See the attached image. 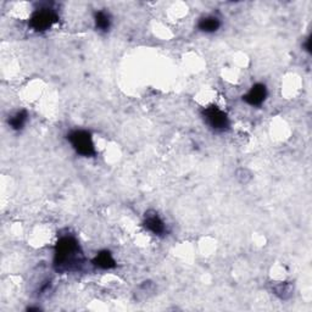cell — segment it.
<instances>
[{"label": "cell", "instance_id": "5b68a950", "mask_svg": "<svg viewBox=\"0 0 312 312\" xmlns=\"http://www.w3.org/2000/svg\"><path fill=\"white\" fill-rule=\"evenodd\" d=\"M267 96V88L265 84L258 83L250 88V90L243 96V100L251 106H260Z\"/></svg>", "mask_w": 312, "mask_h": 312}, {"label": "cell", "instance_id": "9c48e42d", "mask_svg": "<svg viewBox=\"0 0 312 312\" xmlns=\"http://www.w3.org/2000/svg\"><path fill=\"white\" fill-rule=\"evenodd\" d=\"M94 22H95V27L102 32L109 31L110 27H111V17H110L109 12L103 11V10L95 12Z\"/></svg>", "mask_w": 312, "mask_h": 312}, {"label": "cell", "instance_id": "7a4b0ae2", "mask_svg": "<svg viewBox=\"0 0 312 312\" xmlns=\"http://www.w3.org/2000/svg\"><path fill=\"white\" fill-rule=\"evenodd\" d=\"M67 139L77 154L86 156V158H90V156L96 154L92 134L88 131L76 129V131H72L67 135Z\"/></svg>", "mask_w": 312, "mask_h": 312}, {"label": "cell", "instance_id": "6da1fadb", "mask_svg": "<svg viewBox=\"0 0 312 312\" xmlns=\"http://www.w3.org/2000/svg\"><path fill=\"white\" fill-rule=\"evenodd\" d=\"M84 263L83 251L77 239L71 234L60 237L55 245L54 267L57 272H74Z\"/></svg>", "mask_w": 312, "mask_h": 312}, {"label": "cell", "instance_id": "ba28073f", "mask_svg": "<svg viewBox=\"0 0 312 312\" xmlns=\"http://www.w3.org/2000/svg\"><path fill=\"white\" fill-rule=\"evenodd\" d=\"M220 27L221 21L216 16H206V17L200 18L199 24H198V28L205 33H213V32L219 31Z\"/></svg>", "mask_w": 312, "mask_h": 312}, {"label": "cell", "instance_id": "3957f363", "mask_svg": "<svg viewBox=\"0 0 312 312\" xmlns=\"http://www.w3.org/2000/svg\"><path fill=\"white\" fill-rule=\"evenodd\" d=\"M59 21L55 10L50 8L37 9L29 18V26L37 32H44L51 28Z\"/></svg>", "mask_w": 312, "mask_h": 312}, {"label": "cell", "instance_id": "52a82bcc", "mask_svg": "<svg viewBox=\"0 0 312 312\" xmlns=\"http://www.w3.org/2000/svg\"><path fill=\"white\" fill-rule=\"evenodd\" d=\"M92 262L95 267L102 269H111L113 267H116L115 259H113L112 254L107 251V250H103V251L98 252Z\"/></svg>", "mask_w": 312, "mask_h": 312}, {"label": "cell", "instance_id": "8fae6325", "mask_svg": "<svg viewBox=\"0 0 312 312\" xmlns=\"http://www.w3.org/2000/svg\"><path fill=\"white\" fill-rule=\"evenodd\" d=\"M273 291L281 299H288L292 294V285L289 282H281L273 287Z\"/></svg>", "mask_w": 312, "mask_h": 312}, {"label": "cell", "instance_id": "7c38bea8", "mask_svg": "<svg viewBox=\"0 0 312 312\" xmlns=\"http://www.w3.org/2000/svg\"><path fill=\"white\" fill-rule=\"evenodd\" d=\"M155 290V285L151 282H144L142 285H139L138 291L135 292V297L139 300H145L146 298H149Z\"/></svg>", "mask_w": 312, "mask_h": 312}, {"label": "cell", "instance_id": "8992f818", "mask_svg": "<svg viewBox=\"0 0 312 312\" xmlns=\"http://www.w3.org/2000/svg\"><path fill=\"white\" fill-rule=\"evenodd\" d=\"M144 227L149 232L155 234V236H164L166 233V224L155 211H148V212H145Z\"/></svg>", "mask_w": 312, "mask_h": 312}, {"label": "cell", "instance_id": "30bf717a", "mask_svg": "<svg viewBox=\"0 0 312 312\" xmlns=\"http://www.w3.org/2000/svg\"><path fill=\"white\" fill-rule=\"evenodd\" d=\"M27 111H26V110H21V111L16 112L14 116L10 117L9 125L14 131H20V129L24 128L26 122H27Z\"/></svg>", "mask_w": 312, "mask_h": 312}, {"label": "cell", "instance_id": "277c9868", "mask_svg": "<svg viewBox=\"0 0 312 312\" xmlns=\"http://www.w3.org/2000/svg\"><path fill=\"white\" fill-rule=\"evenodd\" d=\"M203 116L205 122H206L213 131H226L229 127L228 115L216 105L205 107Z\"/></svg>", "mask_w": 312, "mask_h": 312}, {"label": "cell", "instance_id": "5bb4252c", "mask_svg": "<svg viewBox=\"0 0 312 312\" xmlns=\"http://www.w3.org/2000/svg\"><path fill=\"white\" fill-rule=\"evenodd\" d=\"M310 44H311V37H308L306 39V42H305V49H306L308 53H310V51H311V45Z\"/></svg>", "mask_w": 312, "mask_h": 312}, {"label": "cell", "instance_id": "4fadbf2b", "mask_svg": "<svg viewBox=\"0 0 312 312\" xmlns=\"http://www.w3.org/2000/svg\"><path fill=\"white\" fill-rule=\"evenodd\" d=\"M237 178H238V181L240 183H248V182L251 180V173H250L249 170H246V168H240V170L237 171Z\"/></svg>", "mask_w": 312, "mask_h": 312}]
</instances>
